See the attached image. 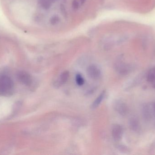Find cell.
<instances>
[{"mask_svg":"<svg viewBox=\"0 0 155 155\" xmlns=\"http://www.w3.org/2000/svg\"><path fill=\"white\" fill-rule=\"evenodd\" d=\"M13 87V82L11 78L7 76H0V94L11 93Z\"/></svg>","mask_w":155,"mask_h":155,"instance_id":"1","label":"cell"},{"mask_svg":"<svg viewBox=\"0 0 155 155\" xmlns=\"http://www.w3.org/2000/svg\"><path fill=\"white\" fill-rule=\"evenodd\" d=\"M144 117L147 121H151L154 118L153 103L146 104L143 108Z\"/></svg>","mask_w":155,"mask_h":155,"instance_id":"2","label":"cell"},{"mask_svg":"<svg viewBox=\"0 0 155 155\" xmlns=\"http://www.w3.org/2000/svg\"><path fill=\"white\" fill-rule=\"evenodd\" d=\"M87 73L90 78L94 80L99 79L101 75L100 69L94 65L88 66L87 70Z\"/></svg>","mask_w":155,"mask_h":155,"instance_id":"3","label":"cell"},{"mask_svg":"<svg viewBox=\"0 0 155 155\" xmlns=\"http://www.w3.org/2000/svg\"><path fill=\"white\" fill-rule=\"evenodd\" d=\"M17 76L18 80L25 85L29 86L31 85L32 83L31 76L28 73L24 71L19 72L17 74Z\"/></svg>","mask_w":155,"mask_h":155,"instance_id":"4","label":"cell"},{"mask_svg":"<svg viewBox=\"0 0 155 155\" xmlns=\"http://www.w3.org/2000/svg\"><path fill=\"white\" fill-rule=\"evenodd\" d=\"M132 68L131 65L124 62H118L116 64L117 71L121 74H127L132 70Z\"/></svg>","mask_w":155,"mask_h":155,"instance_id":"5","label":"cell"},{"mask_svg":"<svg viewBox=\"0 0 155 155\" xmlns=\"http://www.w3.org/2000/svg\"><path fill=\"white\" fill-rule=\"evenodd\" d=\"M114 108L116 111L122 116H125L128 112L127 106L124 102L122 101H117L114 104Z\"/></svg>","mask_w":155,"mask_h":155,"instance_id":"6","label":"cell"},{"mask_svg":"<svg viewBox=\"0 0 155 155\" xmlns=\"http://www.w3.org/2000/svg\"><path fill=\"white\" fill-rule=\"evenodd\" d=\"M124 133V130L122 126L118 124H115L112 128V136L114 140L119 141L122 139Z\"/></svg>","mask_w":155,"mask_h":155,"instance_id":"7","label":"cell"},{"mask_svg":"<svg viewBox=\"0 0 155 155\" xmlns=\"http://www.w3.org/2000/svg\"><path fill=\"white\" fill-rule=\"evenodd\" d=\"M70 76V73L68 71H65L63 72L59 76L58 79L54 83V86L56 88H58L65 84L68 81Z\"/></svg>","mask_w":155,"mask_h":155,"instance_id":"8","label":"cell"},{"mask_svg":"<svg viewBox=\"0 0 155 155\" xmlns=\"http://www.w3.org/2000/svg\"><path fill=\"white\" fill-rule=\"evenodd\" d=\"M147 80L151 86L155 88V66L148 71L147 75Z\"/></svg>","mask_w":155,"mask_h":155,"instance_id":"9","label":"cell"},{"mask_svg":"<svg viewBox=\"0 0 155 155\" xmlns=\"http://www.w3.org/2000/svg\"><path fill=\"white\" fill-rule=\"evenodd\" d=\"M105 94V91H104L100 94V95L98 96V97L96 99H95L93 103L92 104V106H91V108L92 109H95L99 106V105L101 104V103H102V101L104 98Z\"/></svg>","mask_w":155,"mask_h":155,"instance_id":"10","label":"cell"},{"mask_svg":"<svg viewBox=\"0 0 155 155\" xmlns=\"http://www.w3.org/2000/svg\"><path fill=\"white\" fill-rule=\"evenodd\" d=\"M75 81L78 85L82 86L84 84L85 81L84 77L80 74H77L75 76Z\"/></svg>","mask_w":155,"mask_h":155,"instance_id":"11","label":"cell"},{"mask_svg":"<svg viewBox=\"0 0 155 155\" xmlns=\"http://www.w3.org/2000/svg\"><path fill=\"white\" fill-rule=\"evenodd\" d=\"M130 127L132 129L136 130V129H138V125L137 121L135 119H133L131 120L130 122Z\"/></svg>","mask_w":155,"mask_h":155,"instance_id":"12","label":"cell"},{"mask_svg":"<svg viewBox=\"0 0 155 155\" xmlns=\"http://www.w3.org/2000/svg\"><path fill=\"white\" fill-rule=\"evenodd\" d=\"M59 22V18L58 16H54L51 20V22L52 24H56Z\"/></svg>","mask_w":155,"mask_h":155,"instance_id":"13","label":"cell"},{"mask_svg":"<svg viewBox=\"0 0 155 155\" xmlns=\"http://www.w3.org/2000/svg\"><path fill=\"white\" fill-rule=\"evenodd\" d=\"M73 6L74 9H77V8H78V2L77 1H74L73 3Z\"/></svg>","mask_w":155,"mask_h":155,"instance_id":"14","label":"cell"},{"mask_svg":"<svg viewBox=\"0 0 155 155\" xmlns=\"http://www.w3.org/2000/svg\"><path fill=\"white\" fill-rule=\"evenodd\" d=\"M153 108H154V118L155 119V102L153 103Z\"/></svg>","mask_w":155,"mask_h":155,"instance_id":"15","label":"cell"},{"mask_svg":"<svg viewBox=\"0 0 155 155\" xmlns=\"http://www.w3.org/2000/svg\"><path fill=\"white\" fill-rule=\"evenodd\" d=\"M48 1L51 2V3L53 4L54 2L56 0H48Z\"/></svg>","mask_w":155,"mask_h":155,"instance_id":"16","label":"cell"},{"mask_svg":"<svg viewBox=\"0 0 155 155\" xmlns=\"http://www.w3.org/2000/svg\"><path fill=\"white\" fill-rule=\"evenodd\" d=\"M80 2H81V3H84V2L85 1V0H80Z\"/></svg>","mask_w":155,"mask_h":155,"instance_id":"17","label":"cell"}]
</instances>
